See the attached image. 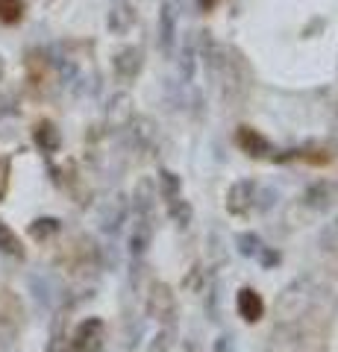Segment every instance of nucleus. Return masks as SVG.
<instances>
[{"label": "nucleus", "instance_id": "obj_1", "mask_svg": "<svg viewBox=\"0 0 338 352\" xmlns=\"http://www.w3.org/2000/svg\"><path fill=\"white\" fill-rule=\"evenodd\" d=\"M315 300H318V291H315L312 279L288 282L286 288H282V294L277 296V302H274L277 323H297L300 317H306L312 311Z\"/></svg>", "mask_w": 338, "mask_h": 352}, {"label": "nucleus", "instance_id": "obj_2", "mask_svg": "<svg viewBox=\"0 0 338 352\" xmlns=\"http://www.w3.org/2000/svg\"><path fill=\"white\" fill-rule=\"evenodd\" d=\"M103 335H106V326H103L101 317H85V320L77 326V332H74L71 346H74V352H101Z\"/></svg>", "mask_w": 338, "mask_h": 352}, {"label": "nucleus", "instance_id": "obj_3", "mask_svg": "<svg viewBox=\"0 0 338 352\" xmlns=\"http://www.w3.org/2000/svg\"><path fill=\"white\" fill-rule=\"evenodd\" d=\"M180 36V0H162L159 9V44L165 53H173Z\"/></svg>", "mask_w": 338, "mask_h": 352}, {"label": "nucleus", "instance_id": "obj_4", "mask_svg": "<svg viewBox=\"0 0 338 352\" xmlns=\"http://www.w3.org/2000/svg\"><path fill=\"white\" fill-rule=\"evenodd\" d=\"M24 326V305L9 288H0V335L12 338Z\"/></svg>", "mask_w": 338, "mask_h": 352}, {"label": "nucleus", "instance_id": "obj_5", "mask_svg": "<svg viewBox=\"0 0 338 352\" xmlns=\"http://www.w3.org/2000/svg\"><path fill=\"white\" fill-rule=\"evenodd\" d=\"M173 311H177V296L171 294L165 282H154L150 285V294H147V314L159 323H168Z\"/></svg>", "mask_w": 338, "mask_h": 352}, {"label": "nucleus", "instance_id": "obj_6", "mask_svg": "<svg viewBox=\"0 0 338 352\" xmlns=\"http://www.w3.org/2000/svg\"><path fill=\"white\" fill-rule=\"evenodd\" d=\"M256 206V182L253 179H238L226 191V212L230 214H247Z\"/></svg>", "mask_w": 338, "mask_h": 352}, {"label": "nucleus", "instance_id": "obj_7", "mask_svg": "<svg viewBox=\"0 0 338 352\" xmlns=\"http://www.w3.org/2000/svg\"><path fill=\"white\" fill-rule=\"evenodd\" d=\"M150 241H154V223H150L147 214H138L133 220V226H129V235H127V250L133 258H141L150 247Z\"/></svg>", "mask_w": 338, "mask_h": 352}, {"label": "nucleus", "instance_id": "obj_8", "mask_svg": "<svg viewBox=\"0 0 338 352\" xmlns=\"http://www.w3.org/2000/svg\"><path fill=\"white\" fill-rule=\"evenodd\" d=\"M235 311L244 323H259L265 317V300L256 288H242L235 294Z\"/></svg>", "mask_w": 338, "mask_h": 352}, {"label": "nucleus", "instance_id": "obj_9", "mask_svg": "<svg viewBox=\"0 0 338 352\" xmlns=\"http://www.w3.org/2000/svg\"><path fill=\"white\" fill-rule=\"evenodd\" d=\"M235 144L242 147L247 156H253V159H265V156H271V141L262 135L259 129H253V126H238V132H235Z\"/></svg>", "mask_w": 338, "mask_h": 352}, {"label": "nucleus", "instance_id": "obj_10", "mask_svg": "<svg viewBox=\"0 0 338 352\" xmlns=\"http://www.w3.org/2000/svg\"><path fill=\"white\" fill-rule=\"evenodd\" d=\"M141 65H145V53H141V47H124L121 53H115V59H112V68L118 74V80H124V82L136 80Z\"/></svg>", "mask_w": 338, "mask_h": 352}, {"label": "nucleus", "instance_id": "obj_11", "mask_svg": "<svg viewBox=\"0 0 338 352\" xmlns=\"http://www.w3.org/2000/svg\"><path fill=\"white\" fill-rule=\"evenodd\" d=\"M335 200H338V188L330 179L312 182L306 188V194H303V203H306L309 208H315V212H326V208H330Z\"/></svg>", "mask_w": 338, "mask_h": 352}, {"label": "nucleus", "instance_id": "obj_12", "mask_svg": "<svg viewBox=\"0 0 338 352\" xmlns=\"http://www.w3.org/2000/svg\"><path fill=\"white\" fill-rule=\"evenodd\" d=\"M300 349V335L294 332V323H279L268 338L265 352H297Z\"/></svg>", "mask_w": 338, "mask_h": 352}, {"label": "nucleus", "instance_id": "obj_13", "mask_svg": "<svg viewBox=\"0 0 338 352\" xmlns=\"http://www.w3.org/2000/svg\"><path fill=\"white\" fill-rule=\"evenodd\" d=\"M109 30L112 32H118V36H124V32L136 24V9H133V3L129 0H124V3H115V9L109 12Z\"/></svg>", "mask_w": 338, "mask_h": 352}, {"label": "nucleus", "instance_id": "obj_14", "mask_svg": "<svg viewBox=\"0 0 338 352\" xmlns=\"http://www.w3.org/2000/svg\"><path fill=\"white\" fill-rule=\"evenodd\" d=\"M32 138H36L39 150H45V153H56L62 147V135H59V129L53 126L50 120H41V124L32 129Z\"/></svg>", "mask_w": 338, "mask_h": 352}, {"label": "nucleus", "instance_id": "obj_15", "mask_svg": "<svg viewBox=\"0 0 338 352\" xmlns=\"http://www.w3.org/2000/svg\"><path fill=\"white\" fill-rule=\"evenodd\" d=\"M0 252H6V256H12V258H24L27 256V250H24V244H21V238L3 223V220H0Z\"/></svg>", "mask_w": 338, "mask_h": 352}, {"label": "nucleus", "instance_id": "obj_16", "mask_svg": "<svg viewBox=\"0 0 338 352\" xmlns=\"http://www.w3.org/2000/svg\"><path fill=\"white\" fill-rule=\"evenodd\" d=\"M62 229V223L56 217H39V220H32L30 223V238L32 241H47V238H53Z\"/></svg>", "mask_w": 338, "mask_h": 352}, {"label": "nucleus", "instance_id": "obj_17", "mask_svg": "<svg viewBox=\"0 0 338 352\" xmlns=\"http://www.w3.org/2000/svg\"><path fill=\"white\" fill-rule=\"evenodd\" d=\"M180 194H182V179H180V173L162 170V173H159V197H162V200H173V197H180Z\"/></svg>", "mask_w": 338, "mask_h": 352}, {"label": "nucleus", "instance_id": "obj_18", "mask_svg": "<svg viewBox=\"0 0 338 352\" xmlns=\"http://www.w3.org/2000/svg\"><path fill=\"white\" fill-rule=\"evenodd\" d=\"M168 214H171V220L177 226H189L191 223V206H189V200H182V197H173V200H168Z\"/></svg>", "mask_w": 338, "mask_h": 352}, {"label": "nucleus", "instance_id": "obj_19", "mask_svg": "<svg viewBox=\"0 0 338 352\" xmlns=\"http://www.w3.org/2000/svg\"><path fill=\"white\" fill-rule=\"evenodd\" d=\"M262 250H265V244H262V238L256 232H242V235H238V252H242V256L259 258Z\"/></svg>", "mask_w": 338, "mask_h": 352}, {"label": "nucleus", "instance_id": "obj_20", "mask_svg": "<svg viewBox=\"0 0 338 352\" xmlns=\"http://www.w3.org/2000/svg\"><path fill=\"white\" fill-rule=\"evenodd\" d=\"M194 53H198V47H194V41H185L182 50H180V71L185 80H191L194 76V68H198V59H194Z\"/></svg>", "mask_w": 338, "mask_h": 352}, {"label": "nucleus", "instance_id": "obj_21", "mask_svg": "<svg viewBox=\"0 0 338 352\" xmlns=\"http://www.w3.org/2000/svg\"><path fill=\"white\" fill-rule=\"evenodd\" d=\"M24 15V3L21 0H0V21L3 24H18Z\"/></svg>", "mask_w": 338, "mask_h": 352}, {"label": "nucleus", "instance_id": "obj_22", "mask_svg": "<svg viewBox=\"0 0 338 352\" xmlns=\"http://www.w3.org/2000/svg\"><path fill=\"white\" fill-rule=\"evenodd\" d=\"M321 247L324 250H338V220H332V223H326L324 226V232H321Z\"/></svg>", "mask_w": 338, "mask_h": 352}, {"label": "nucleus", "instance_id": "obj_23", "mask_svg": "<svg viewBox=\"0 0 338 352\" xmlns=\"http://www.w3.org/2000/svg\"><path fill=\"white\" fill-rule=\"evenodd\" d=\"M259 261L265 264V267H274V264H279V252H274L271 247H265V250L259 252Z\"/></svg>", "mask_w": 338, "mask_h": 352}, {"label": "nucleus", "instance_id": "obj_24", "mask_svg": "<svg viewBox=\"0 0 338 352\" xmlns=\"http://www.w3.org/2000/svg\"><path fill=\"white\" fill-rule=\"evenodd\" d=\"M230 340H233L230 335H224L221 340H218V352H230V346H233V344H230Z\"/></svg>", "mask_w": 338, "mask_h": 352}, {"label": "nucleus", "instance_id": "obj_25", "mask_svg": "<svg viewBox=\"0 0 338 352\" xmlns=\"http://www.w3.org/2000/svg\"><path fill=\"white\" fill-rule=\"evenodd\" d=\"M115 3H124V0H115Z\"/></svg>", "mask_w": 338, "mask_h": 352}]
</instances>
